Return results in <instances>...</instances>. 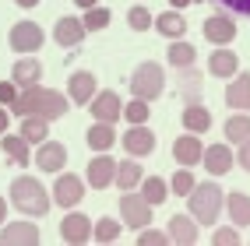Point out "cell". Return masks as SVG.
Instances as JSON below:
<instances>
[{
    "label": "cell",
    "instance_id": "cell-14",
    "mask_svg": "<svg viewBox=\"0 0 250 246\" xmlns=\"http://www.w3.org/2000/svg\"><path fill=\"white\" fill-rule=\"evenodd\" d=\"M60 239H63V243H74V246L88 243V239H92V218L71 208L67 215H63V222H60Z\"/></svg>",
    "mask_w": 250,
    "mask_h": 246
},
{
    "label": "cell",
    "instance_id": "cell-4",
    "mask_svg": "<svg viewBox=\"0 0 250 246\" xmlns=\"http://www.w3.org/2000/svg\"><path fill=\"white\" fill-rule=\"evenodd\" d=\"M162 92H166V71L159 67L155 60L138 63L134 74H130V95H134V98H145V102H155Z\"/></svg>",
    "mask_w": 250,
    "mask_h": 246
},
{
    "label": "cell",
    "instance_id": "cell-29",
    "mask_svg": "<svg viewBox=\"0 0 250 246\" xmlns=\"http://www.w3.org/2000/svg\"><path fill=\"white\" fill-rule=\"evenodd\" d=\"M85 141H88V148H92V151H109V148H113L116 141H120V134L113 130V123H103V120H95V123L88 127Z\"/></svg>",
    "mask_w": 250,
    "mask_h": 246
},
{
    "label": "cell",
    "instance_id": "cell-18",
    "mask_svg": "<svg viewBox=\"0 0 250 246\" xmlns=\"http://www.w3.org/2000/svg\"><path fill=\"white\" fill-rule=\"evenodd\" d=\"M85 36H88L85 21H81V18H71V14H63V18L53 25V39H57L63 49H74V46H81V42H85Z\"/></svg>",
    "mask_w": 250,
    "mask_h": 246
},
{
    "label": "cell",
    "instance_id": "cell-23",
    "mask_svg": "<svg viewBox=\"0 0 250 246\" xmlns=\"http://www.w3.org/2000/svg\"><path fill=\"white\" fill-rule=\"evenodd\" d=\"M236 71H240V57L232 53L229 46H219V49H215V53L208 57V74H211V77H222V81H229Z\"/></svg>",
    "mask_w": 250,
    "mask_h": 246
},
{
    "label": "cell",
    "instance_id": "cell-22",
    "mask_svg": "<svg viewBox=\"0 0 250 246\" xmlns=\"http://www.w3.org/2000/svg\"><path fill=\"white\" fill-rule=\"evenodd\" d=\"M11 81L18 88H28V85H39L42 81V60H36V57H21V60H14V67H11Z\"/></svg>",
    "mask_w": 250,
    "mask_h": 246
},
{
    "label": "cell",
    "instance_id": "cell-46",
    "mask_svg": "<svg viewBox=\"0 0 250 246\" xmlns=\"http://www.w3.org/2000/svg\"><path fill=\"white\" fill-rule=\"evenodd\" d=\"M18 7H25V11H32V7H39V0H14Z\"/></svg>",
    "mask_w": 250,
    "mask_h": 246
},
{
    "label": "cell",
    "instance_id": "cell-44",
    "mask_svg": "<svg viewBox=\"0 0 250 246\" xmlns=\"http://www.w3.org/2000/svg\"><path fill=\"white\" fill-rule=\"evenodd\" d=\"M7 130H11V109L0 106V134H7Z\"/></svg>",
    "mask_w": 250,
    "mask_h": 246
},
{
    "label": "cell",
    "instance_id": "cell-9",
    "mask_svg": "<svg viewBox=\"0 0 250 246\" xmlns=\"http://www.w3.org/2000/svg\"><path fill=\"white\" fill-rule=\"evenodd\" d=\"M155 141H159V137H155L145 123H127V134L120 137L124 151H127V155H134V158L152 155V151H155Z\"/></svg>",
    "mask_w": 250,
    "mask_h": 246
},
{
    "label": "cell",
    "instance_id": "cell-13",
    "mask_svg": "<svg viewBox=\"0 0 250 246\" xmlns=\"http://www.w3.org/2000/svg\"><path fill=\"white\" fill-rule=\"evenodd\" d=\"M42 239L36 222H4L0 225V243L4 246H36Z\"/></svg>",
    "mask_w": 250,
    "mask_h": 246
},
{
    "label": "cell",
    "instance_id": "cell-11",
    "mask_svg": "<svg viewBox=\"0 0 250 246\" xmlns=\"http://www.w3.org/2000/svg\"><path fill=\"white\" fill-rule=\"evenodd\" d=\"M201 32H205V39H208L211 46H229L232 39H236L240 28H236V21H232V14L222 11V14H211V18H205Z\"/></svg>",
    "mask_w": 250,
    "mask_h": 246
},
{
    "label": "cell",
    "instance_id": "cell-38",
    "mask_svg": "<svg viewBox=\"0 0 250 246\" xmlns=\"http://www.w3.org/2000/svg\"><path fill=\"white\" fill-rule=\"evenodd\" d=\"M152 21H155V14L148 11V7H141V4L127 11V25L134 28V32H148V28H152Z\"/></svg>",
    "mask_w": 250,
    "mask_h": 246
},
{
    "label": "cell",
    "instance_id": "cell-24",
    "mask_svg": "<svg viewBox=\"0 0 250 246\" xmlns=\"http://www.w3.org/2000/svg\"><path fill=\"white\" fill-rule=\"evenodd\" d=\"M145 179V169L134 155H127L124 162H116V172H113V183L120 190H138V183Z\"/></svg>",
    "mask_w": 250,
    "mask_h": 246
},
{
    "label": "cell",
    "instance_id": "cell-49",
    "mask_svg": "<svg viewBox=\"0 0 250 246\" xmlns=\"http://www.w3.org/2000/svg\"><path fill=\"white\" fill-rule=\"evenodd\" d=\"M194 4H205V0H194Z\"/></svg>",
    "mask_w": 250,
    "mask_h": 246
},
{
    "label": "cell",
    "instance_id": "cell-35",
    "mask_svg": "<svg viewBox=\"0 0 250 246\" xmlns=\"http://www.w3.org/2000/svg\"><path fill=\"white\" fill-rule=\"evenodd\" d=\"M194 183H197V179H194V172H190L187 166H180V169L173 172V179H169V193H176V197H187V193L194 190Z\"/></svg>",
    "mask_w": 250,
    "mask_h": 246
},
{
    "label": "cell",
    "instance_id": "cell-5",
    "mask_svg": "<svg viewBox=\"0 0 250 246\" xmlns=\"http://www.w3.org/2000/svg\"><path fill=\"white\" fill-rule=\"evenodd\" d=\"M42 42H46L42 25H36V21H14V25H11V32H7V46L14 49V53H21V57L39 53Z\"/></svg>",
    "mask_w": 250,
    "mask_h": 246
},
{
    "label": "cell",
    "instance_id": "cell-33",
    "mask_svg": "<svg viewBox=\"0 0 250 246\" xmlns=\"http://www.w3.org/2000/svg\"><path fill=\"white\" fill-rule=\"evenodd\" d=\"M120 232H124V222H116V218H99V222H92V239H99V243H116V239H120Z\"/></svg>",
    "mask_w": 250,
    "mask_h": 246
},
{
    "label": "cell",
    "instance_id": "cell-30",
    "mask_svg": "<svg viewBox=\"0 0 250 246\" xmlns=\"http://www.w3.org/2000/svg\"><path fill=\"white\" fill-rule=\"evenodd\" d=\"M166 60H169L176 71H183V67H194V60H197V49H194L187 39H169V49H166Z\"/></svg>",
    "mask_w": 250,
    "mask_h": 246
},
{
    "label": "cell",
    "instance_id": "cell-6",
    "mask_svg": "<svg viewBox=\"0 0 250 246\" xmlns=\"http://www.w3.org/2000/svg\"><path fill=\"white\" fill-rule=\"evenodd\" d=\"M85 179H81V176H74V172H57V183H53V190H49V193H53V204L57 208H63V211H71V208H78L81 201H85Z\"/></svg>",
    "mask_w": 250,
    "mask_h": 246
},
{
    "label": "cell",
    "instance_id": "cell-1",
    "mask_svg": "<svg viewBox=\"0 0 250 246\" xmlns=\"http://www.w3.org/2000/svg\"><path fill=\"white\" fill-rule=\"evenodd\" d=\"M14 116H42V120H60V116H67V109H71V98L63 95V92H53V88H42V85H28L18 92V98L7 106Z\"/></svg>",
    "mask_w": 250,
    "mask_h": 246
},
{
    "label": "cell",
    "instance_id": "cell-28",
    "mask_svg": "<svg viewBox=\"0 0 250 246\" xmlns=\"http://www.w3.org/2000/svg\"><path fill=\"white\" fill-rule=\"evenodd\" d=\"M138 190H141V197H145L152 208H162V204L173 197V193H169V179H162V176H145L141 183H138Z\"/></svg>",
    "mask_w": 250,
    "mask_h": 246
},
{
    "label": "cell",
    "instance_id": "cell-19",
    "mask_svg": "<svg viewBox=\"0 0 250 246\" xmlns=\"http://www.w3.org/2000/svg\"><path fill=\"white\" fill-rule=\"evenodd\" d=\"M99 92V81L92 71H74L71 81H67V98L74 106H88L92 102V95Z\"/></svg>",
    "mask_w": 250,
    "mask_h": 246
},
{
    "label": "cell",
    "instance_id": "cell-37",
    "mask_svg": "<svg viewBox=\"0 0 250 246\" xmlns=\"http://www.w3.org/2000/svg\"><path fill=\"white\" fill-rule=\"evenodd\" d=\"M152 102H145V98H134L130 95V102L124 106V116H127V123H148V116H152V109H148Z\"/></svg>",
    "mask_w": 250,
    "mask_h": 246
},
{
    "label": "cell",
    "instance_id": "cell-31",
    "mask_svg": "<svg viewBox=\"0 0 250 246\" xmlns=\"http://www.w3.org/2000/svg\"><path fill=\"white\" fill-rule=\"evenodd\" d=\"M222 134L229 144H240L250 137V113H232V116L222 123Z\"/></svg>",
    "mask_w": 250,
    "mask_h": 246
},
{
    "label": "cell",
    "instance_id": "cell-45",
    "mask_svg": "<svg viewBox=\"0 0 250 246\" xmlns=\"http://www.w3.org/2000/svg\"><path fill=\"white\" fill-rule=\"evenodd\" d=\"M7 222V197H0V225Z\"/></svg>",
    "mask_w": 250,
    "mask_h": 246
},
{
    "label": "cell",
    "instance_id": "cell-8",
    "mask_svg": "<svg viewBox=\"0 0 250 246\" xmlns=\"http://www.w3.org/2000/svg\"><path fill=\"white\" fill-rule=\"evenodd\" d=\"M201 166L208 169V176H226L232 166H236V151H232V144L229 141H219V144H208L205 151H201Z\"/></svg>",
    "mask_w": 250,
    "mask_h": 246
},
{
    "label": "cell",
    "instance_id": "cell-40",
    "mask_svg": "<svg viewBox=\"0 0 250 246\" xmlns=\"http://www.w3.org/2000/svg\"><path fill=\"white\" fill-rule=\"evenodd\" d=\"M138 243L141 246H166V243H169V236H166V232H159V228H138Z\"/></svg>",
    "mask_w": 250,
    "mask_h": 246
},
{
    "label": "cell",
    "instance_id": "cell-17",
    "mask_svg": "<svg viewBox=\"0 0 250 246\" xmlns=\"http://www.w3.org/2000/svg\"><path fill=\"white\" fill-rule=\"evenodd\" d=\"M226 106L236 113H250V71H236L226 85Z\"/></svg>",
    "mask_w": 250,
    "mask_h": 246
},
{
    "label": "cell",
    "instance_id": "cell-21",
    "mask_svg": "<svg viewBox=\"0 0 250 246\" xmlns=\"http://www.w3.org/2000/svg\"><path fill=\"white\" fill-rule=\"evenodd\" d=\"M226 215H229V222L236 225V228H247L250 225V193H243V190H226Z\"/></svg>",
    "mask_w": 250,
    "mask_h": 246
},
{
    "label": "cell",
    "instance_id": "cell-34",
    "mask_svg": "<svg viewBox=\"0 0 250 246\" xmlns=\"http://www.w3.org/2000/svg\"><path fill=\"white\" fill-rule=\"evenodd\" d=\"M180 88H183V95H187V102H201V74H197L194 67H183L180 71Z\"/></svg>",
    "mask_w": 250,
    "mask_h": 246
},
{
    "label": "cell",
    "instance_id": "cell-2",
    "mask_svg": "<svg viewBox=\"0 0 250 246\" xmlns=\"http://www.w3.org/2000/svg\"><path fill=\"white\" fill-rule=\"evenodd\" d=\"M7 193H11L14 211H21V215H28V218H46L49 208H53V193L42 187L39 176H18Z\"/></svg>",
    "mask_w": 250,
    "mask_h": 246
},
{
    "label": "cell",
    "instance_id": "cell-43",
    "mask_svg": "<svg viewBox=\"0 0 250 246\" xmlns=\"http://www.w3.org/2000/svg\"><path fill=\"white\" fill-rule=\"evenodd\" d=\"M236 148H240V151H236V166L250 172V137H247V141H240Z\"/></svg>",
    "mask_w": 250,
    "mask_h": 246
},
{
    "label": "cell",
    "instance_id": "cell-3",
    "mask_svg": "<svg viewBox=\"0 0 250 246\" xmlns=\"http://www.w3.org/2000/svg\"><path fill=\"white\" fill-rule=\"evenodd\" d=\"M187 208H190V218L197 225H215L222 218V208H226V190L215 183V176L205 179V183H194V190L187 193Z\"/></svg>",
    "mask_w": 250,
    "mask_h": 246
},
{
    "label": "cell",
    "instance_id": "cell-10",
    "mask_svg": "<svg viewBox=\"0 0 250 246\" xmlns=\"http://www.w3.org/2000/svg\"><path fill=\"white\" fill-rule=\"evenodd\" d=\"M32 166H39L42 172H60L63 166H67V148H63L60 141H42V144H36V155H32Z\"/></svg>",
    "mask_w": 250,
    "mask_h": 246
},
{
    "label": "cell",
    "instance_id": "cell-7",
    "mask_svg": "<svg viewBox=\"0 0 250 246\" xmlns=\"http://www.w3.org/2000/svg\"><path fill=\"white\" fill-rule=\"evenodd\" d=\"M120 218H124L127 228H145V225H152V204H148L141 193L124 190V197H120Z\"/></svg>",
    "mask_w": 250,
    "mask_h": 246
},
{
    "label": "cell",
    "instance_id": "cell-26",
    "mask_svg": "<svg viewBox=\"0 0 250 246\" xmlns=\"http://www.w3.org/2000/svg\"><path fill=\"white\" fill-rule=\"evenodd\" d=\"M152 25H155L159 36H166V39H183V36H187V21H183V11H176V7L155 14V21H152Z\"/></svg>",
    "mask_w": 250,
    "mask_h": 246
},
{
    "label": "cell",
    "instance_id": "cell-48",
    "mask_svg": "<svg viewBox=\"0 0 250 246\" xmlns=\"http://www.w3.org/2000/svg\"><path fill=\"white\" fill-rule=\"evenodd\" d=\"M74 4H78L81 11H88V7H95V4H99V0H74Z\"/></svg>",
    "mask_w": 250,
    "mask_h": 246
},
{
    "label": "cell",
    "instance_id": "cell-36",
    "mask_svg": "<svg viewBox=\"0 0 250 246\" xmlns=\"http://www.w3.org/2000/svg\"><path fill=\"white\" fill-rule=\"evenodd\" d=\"M81 21H85V28L88 32H103V28H109V21H113V14H109V7H88L85 11V18H81Z\"/></svg>",
    "mask_w": 250,
    "mask_h": 246
},
{
    "label": "cell",
    "instance_id": "cell-42",
    "mask_svg": "<svg viewBox=\"0 0 250 246\" xmlns=\"http://www.w3.org/2000/svg\"><path fill=\"white\" fill-rule=\"evenodd\" d=\"M18 85H14V81H0V106H11L14 98H18Z\"/></svg>",
    "mask_w": 250,
    "mask_h": 246
},
{
    "label": "cell",
    "instance_id": "cell-16",
    "mask_svg": "<svg viewBox=\"0 0 250 246\" xmlns=\"http://www.w3.org/2000/svg\"><path fill=\"white\" fill-rule=\"evenodd\" d=\"M201 151H205V144H201V134H180L176 141H173V158H176V166H187V169H194V166H201Z\"/></svg>",
    "mask_w": 250,
    "mask_h": 246
},
{
    "label": "cell",
    "instance_id": "cell-25",
    "mask_svg": "<svg viewBox=\"0 0 250 246\" xmlns=\"http://www.w3.org/2000/svg\"><path fill=\"white\" fill-rule=\"evenodd\" d=\"M180 120H183V130H190V134H208L211 130V109L201 106V102H187Z\"/></svg>",
    "mask_w": 250,
    "mask_h": 246
},
{
    "label": "cell",
    "instance_id": "cell-39",
    "mask_svg": "<svg viewBox=\"0 0 250 246\" xmlns=\"http://www.w3.org/2000/svg\"><path fill=\"white\" fill-rule=\"evenodd\" d=\"M211 243H215V246H236V243H240V228H236V225H219V228L211 232Z\"/></svg>",
    "mask_w": 250,
    "mask_h": 246
},
{
    "label": "cell",
    "instance_id": "cell-27",
    "mask_svg": "<svg viewBox=\"0 0 250 246\" xmlns=\"http://www.w3.org/2000/svg\"><path fill=\"white\" fill-rule=\"evenodd\" d=\"M0 148L11 158V166H32V144L21 134H0Z\"/></svg>",
    "mask_w": 250,
    "mask_h": 246
},
{
    "label": "cell",
    "instance_id": "cell-32",
    "mask_svg": "<svg viewBox=\"0 0 250 246\" xmlns=\"http://www.w3.org/2000/svg\"><path fill=\"white\" fill-rule=\"evenodd\" d=\"M18 134L28 144H42L49 137V120H42V116H21V130H18Z\"/></svg>",
    "mask_w": 250,
    "mask_h": 246
},
{
    "label": "cell",
    "instance_id": "cell-20",
    "mask_svg": "<svg viewBox=\"0 0 250 246\" xmlns=\"http://www.w3.org/2000/svg\"><path fill=\"white\" fill-rule=\"evenodd\" d=\"M169 243H180V246H194L201 239V225H197L190 215H173L169 218V228H166Z\"/></svg>",
    "mask_w": 250,
    "mask_h": 246
},
{
    "label": "cell",
    "instance_id": "cell-12",
    "mask_svg": "<svg viewBox=\"0 0 250 246\" xmlns=\"http://www.w3.org/2000/svg\"><path fill=\"white\" fill-rule=\"evenodd\" d=\"M88 113H92V120L116 123V120L124 116V102H120V95H116L113 88H106V92H95V95H92V102H88Z\"/></svg>",
    "mask_w": 250,
    "mask_h": 246
},
{
    "label": "cell",
    "instance_id": "cell-47",
    "mask_svg": "<svg viewBox=\"0 0 250 246\" xmlns=\"http://www.w3.org/2000/svg\"><path fill=\"white\" fill-rule=\"evenodd\" d=\"M194 0H169V7H176V11H183V7H190Z\"/></svg>",
    "mask_w": 250,
    "mask_h": 246
},
{
    "label": "cell",
    "instance_id": "cell-15",
    "mask_svg": "<svg viewBox=\"0 0 250 246\" xmlns=\"http://www.w3.org/2000/svg\"><path fill=\"white\" fill-rule=\"evenodd\" d=\"M113 172H116V158H109L106 151H95L92 162H88V169H85V183L92 190H106L113 183Z\"/></svg>",
    "mask_w": 250,
    "mask_h": 246
},
{
    "label": "cell",
    "instance_id": "cell-41",
    "mask_svg": "<svg viewBox=\"0 0 250 246\" xmlns=\"http://www.w3.org/2000/svg\"><path fill=\"white\" fill-rule=\"evenodd\" d=\"M222 11L229 14H240V18H250V0H215Z\"/></svg>",
    "mask_w": 250,
    "mask_h": 246
}]
</instances>
